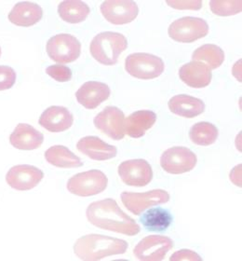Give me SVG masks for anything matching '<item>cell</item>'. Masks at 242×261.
Segmentation results:
<instances>
[{
    "label": "cell",
    "mask_w": 242,
    "mask_h": 261,
    "mask_svg": "<svg viewBox=\"0 0 242 261\" xmlns=\"http://www.w3.org/2000/svg\"><path fill=\"white\" fill-rule=\"evenodd\" d=\"M128 247V243L124 240L100 234H89L76 240L74 253L81 260L97 261L107 256L125 254Z\"/></svg>",
    "instance_id": "2"
},
{
    "label": "cell",
    "mask_w": 242,
    "mask_h": 261,
    "mask_svg": "<svg viewBox=\"0 0 242 261\" xmlns=\"http://www.w3.org/2000/svg\"><path fill=\"white\" fill-rule=\"evenodd\" d=\"M128 40L122 34L102 32L92 40L90 51L95 60L103 65H114L118 63L119 55L126 50Z\"/></svg>",
    "instance_id": "3"
},
{
    "label": "cell",
    "mask_w": 242,
    "mask_h": 261,
    "mask_svg": "<svg viewBox=\"0 0 242 261\" xmlns=\"http://www.w3.org/2000/svg\"><path fill=\"white\" fill-rule=\"evenodd\" d=\"M168 106L173 114L187 119L196 118L205 110V103L201 99L187 94L173 96L170 99Z\"/></svg>",
    "instance_id": "21"
},
{
    "label": "cell",
    "mask_w": 242,
    "mask_h": 261,
    "mask_svg": "<svg viewBox=\"0 0 242 261\" xmlns=\"http://www.w3.org/2000/svg\"><path fill=\"white\" fill-rule=\"evenodd\" d=\"M45 159L49 164L58 168H77L83 165L80 158L71 151L69 148L56 145L47 149Z\"/></svg>",
    "instance_id": "23"
},
{
    "label": "cell",
    "mask_w": 242,
    "mask_h": 261,
    "mask_svg": "<svg viewBox=\"0 0 242 261\" xmlns=\"http://www.w3.org/2000/svg\"><path fill=\"white\" fill-rule=\"evenodd\" d=\"M181 260L201 261L202 258L200 257L199 254L189 249L177 251L170 257V261Z\"/></svg>",
    "instance_id": "31"
},
{
    "label": "cell",
    "mask_w": 242,
    "mask_h": 261,
    "mask_svg": "<svg viewBox=\"0 0 242 261\" xmlns=\"http://www.w3.org/2000/svg\"><path fill=\"white\" fill-rule=\"evenodd\" d=\"M210 7L212 13L218 16H231L241 12L242 2L240 0H212Z\"/></svg>",
    "instance_id": "28"
},
{
    "label": "cell",
    "mask_w": 242,
    "mask_h": 261,
    "mask_svg": "<svg viewBox=\"0 0 242 261\" xmlns=\"http://www.w3.org/2000/svg\"><path fill=\"white\" fill-rule=\"evenodd\" d=\"M198 163L196 154L184 147H173L162 155L160 165L169 174H181L192 171Z\"/></svg>",
    "instance_id": "8"
},
{
    "label": "cell",
    "mask_w": 242,
    "mask_h": 261,
    "mask_svg": "<svg viewBox=\"0 0 242 261\" xmlns=\"http://www.w3.org/2000/svg\"><path fill=\"white\" fill-rule=\"evenodd\" d=\"M173 247L171 238L162 235H150L141 241L133 250V255L142 261H160Z\"/></svg>",
    "instance_id": "10"
},
{
    "label": "cell",
    "mask_w": 242,
    "mask_h": 261,
    "mask_svg": "<svg viewBox=\"0 0 242 261\" xmlns=\"http://www.w3.org/2000/svg\"><path fill=\"white\" fill-rule=\"evenodd\" d=\"M76 148L82 154L94 161H107L118 154V148L102 141L97 136H85L76 144Z\"/></svg>",
    "instance_id": "18"
},
{
    "label": "cell",
    "mask_w": 242,
    "mask_h": 261,
    "mask_svg": "<svg viewBox=\"0 0 242 261\" xmlns=\"http://www.w3.org/2000/svg\"><path fill=\"white\" fill-rule=\"evenodd\" d=\"M107 84L99 82H85L75 93L77 102L87 109H95L110 96Z\"/></svg>",
    "instance_id": "16"
},
{
    "label": "cell",
    "mask_w": 242,
    "mask_h": 261,
    "mask_svg": "<svg viewBox=\"0 0 242 261\" xmlns=\"http://www.w3.org/2000/svg\"><path fill=\"white\" fill-rule=\"evenodd\" d=\"M102 16L116 25L133 22L139 13V8L130 0H107L100 7Z\"/></svg>",
    "instance_id": "12"
},
{
    "label": "cell",
    "mask_w": 242,
    "mask_h": 261,
    "mask_svg": "<svg viewBox=\"0 0 242 261\" xmlns=\"http://www.w3.org/2000/svg\"><path fill=\"white\" fill-rule=\"evenodd\" d=\"M156 120V114L150 110H139L125 119V134L132 138H140L152 128Z\"/></svg>",
    "instance_id": "22"
},
{
    "label": "cell",
    "mask_w": 242,
    "mask_h": 261,
    "mask_svg": "<svg viewBox=\"0 0 242 261\" xmlns=\"http://www.w3.org/2000/svg\"><path fill=\"white\" fill-rule=\"evenodd\" d=\"M38 123L50 133H61L68 130L74 123V117L65 107L52 106L44 111Z\"/></svg>",
    "instance_id": "15"
},
{
    "label": "cell",
    "mask_w": 242,
    "mask_h": 261,
    "mask_svg": "<svg viewBox=\"0 0 242 261\" xmlns=\"http://www.w3.org/2000/svg\"><path fill=\"white\" fill-rule=\"evenodd\" d=\"M94 126L111 139L119 141L125 136V115L116 107H106L93 120Z\"/></svg>",
    "instance_id": "11"
},
{
    "label": "cell",
    "mask_w": 242,
    "mask_h": 261,
    "mask_svg": "<svg viewBox=\"0 0 242 261\" xmlns=\"http://www.w3.org/2000/svg\"><path fill=\"white\" fill-rule=\"evenodd\" d=\"M107 176L100 170H90L76 174L67 182V191L79 197L100 194L107 188Z\"/></svg>",
    "instance_id": "5"
},
{
    "label": "cell",
    "mask_w": 242,
    "mask_h": 261,
    "mask_svg": "<svg viewBox=\"0 0 242 261\" xmlns=\"http://www.w3.org/2000/svg\"><path fill=\"white\" fill-rule=\"evenodd\" d=\"M170 38L181 43H192L209 34L207 22L198 17H183L172 22L169 30Z\"/></svg>",
    "instance_id": "6"
},
{
    "label": "cell",
    "mask_w": 242,
    "mask_h": 261,
    "mask_svg": "<svg viewBox=\"0 0 242 261\" xmlns=\"http://www.w3.org/2000/svg\"><path fill=\"white\" fill-rule=\"evenodd\" d=\"M118 172L124 183L131 187H145L153 179L150 164L142 159L125 161L119 165Z\"/></svg>",
    "instance_id": "14"
},
{
    "label": "cell",
    "mask_w": 242,
    "mask_h": 261,
    "mask_svg": "<svg viewBox=\"0 0 242 261\" xmlns=\"http://www.w3.org/2000/svg\"><path fill=\"white\" fill-rule=\"evenodd\" d=\"M120 198L129 212L135 216H140L148 208L168 202L170 201V194L163 190H153L144 193L125 191L121 193Z\"/></svg>",
    "instance_id": "9"
},
{
    "label": "cell",
    "mask_w": 242,
    "mask_h": 261,
    "mask_svg": "<svg viewBox=\"0 0 242 261\" xmlns=\"http://www.w3.org/2000/svg\"><path fill=\"white\" fill-rule=\"evenodd\" d=\"M43 16V10L40 6L23 1L15 4L9 13V20L17 27L30 28L38 23Z\"/></svg>",
    "instance_id": "20"
},
{
    "label": "cell",
    "mask_w": 242,
    "mask_h": 261,
    "mask_svg": "<svg viewBox=\"0 0 242 261\" xmlns=\"http://www.w3.org/2000/svg\"><path fill=\"white\" fill-rule=\"evenodd\" d=\"M192 60L205 62L211 69L220 67L225 61V53L214 44H205L196 49L192 55Z\"/></svg>",
    "instance_id": "27"
},
{
    "label": "cell",
    "mask_w": 242,
    "mask_h": 261,
    "mask_svg": "<svg viewBox=\"0 0 242 261\" xmlns=\"http://www.w3.org/2000/svg\"><path fill=\"white\" fill-rule=\"evenodd\" d=\"M90 12V7L79 0H66L61 2L58 6V13L61 19L69 23L84 22Z\"/></svg>",
    "instance_id": "24"
},
{
    "label": "cell",
    "mask_w": 242,
    "mask_h": 261,
    "mask_svg": "<svg viewBox=\"0 0 242 261\" xmlns=\"http://www.w3.org/2000/svg\"><path fill=\"white\" fill-rule=\"evenodd\" d=\"M43 177V172L38 167L20 164L9 170L6 174V182L15 191H26L36 188Z\"/></svg>",
    "instance_id": "13"
},
{
    "label": "cell",
    "mask_w": 242,
    "mask_h": 261,
    "mask_svg": "<svg viewBox=\"0 0 242 261\" xmlns=\"http://www.w3.org/2000/svg\"><path fill=\"white\" fill-rule=\"evenodd\" d=\"M46 73L58 82H70L72 79V71L69 67L64 65H53L47 67Z\"/></svg>",
    "instance_id": "29"
},
{
    "label": "cell",
    "mask_w": 242,
    "mask_h": 261,
    "mask_svg": "<svg viewBox=\"0 0 242 261\" xmlns=\"http://www.w3.org/2000/svg\"><path fill=\"white\" fill-rule=\"evenodd\" d=\"M43 142V135L26 123H19L10 136L11 146L20 150L37 149Z\"/></svg>",
    "instance_id": "19"
},
{
    "label": "cell",
    "mask_w": 242,
    "mask_h": 261,
    "mask_svg": "<svg viewBox=\"0 0 242 261\" xmlns=\"http://www.w3.org/2000/svg\"><path fill=\"white\" fill-rule=\"evenodd\" d=\"M16 82V72L7 65H0V91L10 90Z\"/></svg>",
    "instance_id": "30"
},
{
    "label": "cell",
    "mask_w": 242,
    "mask_h": 261,
    "mask_svg": "<svg viewBox=\"0 0 242 261\" xmlns=\"http://www.w3.org/2000/svg\"><path fill=\"white\" fill-rule=\"evenodd\" d=\"M179 76L189 87L201 89L210 85L212 74L210 67L204 63L192 61L180 68Z\"/></svg>",
    "instance_id": "17"
},
{
    "label": "cell",
    "mask_w": 242,
    "mask_h": 261,
    "mask_svg": "<svg viewBox=\"0 0 242 261\" xmlns=\"http://www.w3.org/2000/svg\"><path fill=\"white\" fill-rule=\"evenodd\" d=\"M0 56H1V48H0Z\"/></svg>",
    "instance_id": "32"
},
{
    "label": "cell",
    "mask_w": 242,
    "mask_h": 261,
    "mask_svg": "<svg viewBox=\"0 0 242 261\" xmlns=\"http://www.w3.org/2000/svg\"><path fill=\"white\" fill-rule=\"evenodd\" d=\"M219 132L212 123L201 121L194 124L189 130V138L198 146L207 147L212 145L218 138Z\"/></svg>",
    "instance_id": "26"
},
{
    "label": "cell",
    "mask_w": 242,
    "mask_h": 261,
    "mask_svg": "<svg viewBox=\"0 0 242 261\" xmlns=\"http://www.w3.org/2000/svg\"><path fill=\"white\" fill-rule=\"evenodd\" d=\"M46 49L51 60L58 64H69L79 58L81 44L72 35L59 34L48 39Z\"/></svg>",
    "instance_id": "7"
},
{
    "label": "cell",
    "mask_w": 242,
    "mask_h": 261,
    "mask_svg": "<svg viewBox=\"0 0 242 261\" xmlns=\"http://www.w3.org/2000/svg\"><path fill=\"white\" fill-rule=\"evenodd\" d=\"M86 216L90 223L101 229L135 236L141 228L135 219L120 209L113 199H104L92 202L87 208Z\"/></svg>",
    "instance_id": "1"
},
{
    "label": "cell",
    "mask_w": 242,
    "mask_h": 261,
    "mask_svg": "<svg viewBox=\"0 0 242 261\" xmlns=\"http://www.w3.org/2000/svg\"><path fill=\"white\" fill-rule=\"evenodd\" d=\"M140 221L146 230L162 232L171 226L172 217L168 210L157 207L143 214Z\"/></svg>",
    "instance_id": "25"
},
{
    "label": "cell",
    "mask_w": 242,
    "mask_h": 261,
    "mask_svg": "<svg viewBox=\"0 0 242 261\" xmlns=\"http://www.w3.org/2000/svg\"><path fill=\"white\" fill-rule=\"evenodd\" d=\"M125 69L135 79L153 80L162 75L165 69L164 62L156 55L136 53L125 60Z\"/></svg>",
    "instance_id": "4"
}]
</instances>
